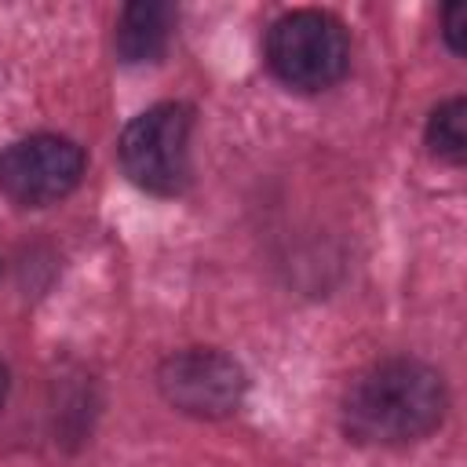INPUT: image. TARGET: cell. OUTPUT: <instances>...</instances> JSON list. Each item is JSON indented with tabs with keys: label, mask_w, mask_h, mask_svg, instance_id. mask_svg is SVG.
Listing matches in <instances>:
<instances>
[{
	"label": "cell",
	"mask_w": 467,
	"mask_h": 467,
	"mask_svg": "<svg viewBox=\"0 0 467 467\" xmlns=\"http://www.w3.org/2000/svg\"><path fill=\"white\" fill-rule=\"evenodd\" d=\"M157 387L171 409L197 420H219L237 412L248 379L230 354L212 347H190L161 361Z\"/></svg>",
	"instance_id": "5"
},
{
	"label": "cell",
	"mask_w": 467,
	"mask_h": 467,
	"mask_svg": "<svg viewBox=\"0 0 467 467\" xmlns=\"http://www.w3.org/2000/svg\"><path fill=\"white\" fill-rule=\"evenodd\" d=\"M84 150L66 135H26L0 150V193L18 208H47L77 190Z\"/></svg>",
	"instance_id": "4"
},
{
	"label": "cell",
	"mask_w": 467,
	"mask_h": 467,
	"mask_svg": "<svg viewBox=\"0 0 467 467\" xmlns=\"http://www.w3.org/2000/svg\"><path fill=\"white\" fill-rule=\"evenodd\" d=\"M463 29H467V7L463 4H449L445 7V44L456 51V55H463Z\"/></svg>",
	"instance_id": "8"
},
{
	"label": "cell",
	"mask_w": 467,
	"mask_h": 467,
	"mask_svg": "<svg viewBox=\"0 0 467 467\" xmlns=\"http://www.w3.org/2000/svg\"><path fill=\"white\" fill-rule=\"evenodd\" d=\"M171 29H175V7L171 4H164V0H135L117 18L113 47H117L120 62H128V66L157 62L168 51Z\"/></svg>",
	"instance_id": "6"
},
{
	"label": "cell",
	"mask_w": 467,
	"mask_h": 467,
	"mask_svg": "<svg viewBox=\"0 0 467 467\" xmlns=\"http://www.w3.org/2000/svg\"><path fill=\"white\" fill-rule=\"evenodd\" d=\"M449 409L445 379L416 358H387L358 372L343 394V431L361 445L427 438Z\"/></svg>",
	"instance_id": "1"
},
{
	"label": "cell",
	"mask_w": 467,
	"mask_h": 467,
	"mask_svg": "<svg viewBox=\"0 0 467 467\" xmlns=\"http://www.w3.org/2000/svg\"><path fill=\"white\" fill-rule=\"evenodd\" d=\"M7 383H11V379H7V365L0 361V405H4V398H7Z\"/></svg>",
	"instance_id": "9"
},
{
	"label": "cell",
	"mask_w": 467,
	"mask_h": 467,
	"mask_svg": "<svg viewBox=\"0 0 467 467\" xmlns=\"http://www.w3.org/2000/svg\"><path fill=\"white\" fill-rule=\"evenodd\" d=\"M427 146L434 157L460 164L467 157V102L456 95L427 117Z\"/></svg>",
	"instance_id": "7"
},
{
	"label": "cell",
	"mask_w": 467,
	"mask_h": 467,
	"mask_svg": "<svg viewBox=\"0 0 467 467\" xmlns=\"http://www.w3.org/2000/svg\"><path fill=\"white\" fill-rule=\"evenodd\" d=\"M270 73L296 91H325L350 66V40L328 11H288L266 33Z\"/></svg>",
	"instance_id": "3"
},
{
	"label": "cell",
	"mask_w": 467,
	"mask_h": 467,
	"mask_svg": "<svg viewBox=\"0 0 467 467\" xmlns=\"http://www.w3.org/2000/svg\"><path fill=\"white\" fill-rule=\"evenodd\" d=\"M193 109L186 102H157L128 120L117 142L124 175L157 197H175L190 182Z\"/></svg>",
	"instance_id": "2"
}]
</instances>
